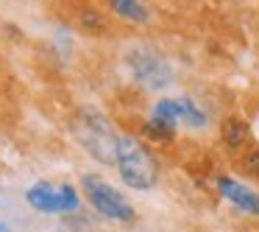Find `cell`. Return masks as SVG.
Returning <instances> with one entry per match:
<instances>
[{
    "label": "cell",
    "mask_w": 259,
    "mask_h": 232,
    "mask_svg": "<svg viewBox=\"0 0 259 232\" xmlns=\"http://www.w3.org/2000/svg\"><path fill=\"white\" fill-rule=\"evenodd\" d=\"M117 165L123 174L125 185L137 187V190H148L156 182V162L153 157L131 137H120L117 140Z\"/></svg>",
    "instance_id": "cell-1"
},
{
    "label": "cell",
    "mask_w": 259,
    "mask_h": 232,
    "mask_svg": "<svg viewBox=\"0 0 259 232\" xmlns=\"http://www.w3.org/2000/svg\"><path fill=\"white\" fill-rule=\"evenodd\" d=\"M75 131H78L81 143H84L95 157L106 159V162L117 159V140H120V137L109 129V123L101 118V115L84 112V115H81V120L75 123Z\"/></svg>",
    "instance_id": "cell-2"
},
{
    "label": "cell",
    "mask_w": 259,
    "mask_h": 232,
    "mask_svg": "<svg viewBox=\"0 0 259 232\" xmlns=\"http://www.w3.org/2000/svg\"><path fill=\"white\" fill-rule=\"evenodd\" d=\"M84 187H87V196H90V202L95 204V210H101L106 218H114V221H128V218H134V210H131V204L125 202V198L120 196L117 190H112L106 182H101L98 176H87V179H84Z\"/></svg>",
    "instance_id": "cell-3"
},
{
    "label": "cell",
    "mask_w": 259,
    "mask_h": 232,
    "mask_svg": "<svg viewBox=\"0 0 259 232\" xmlns=\"http://www.w3.org/2000/svg\"><path fill=\"white\" fill-rule=\"evenodd\" d=\"M28 202L36 210H45V213H64V210H75L78 207V196L70 185L64 187H53V185H34L28 190Z\"/></svg>",
    "instance_id": "cell-4"
},
{
    "label": "cell",
    "mask_w": 259,
    "mask_h": 232,
    "mask_svg": "<svg viewBox=\"0 0 259 232\" xmlns=\"http://www.w3.org/2000/svg\"><path fill=\"white\" fill-rule=\"evenodd\" d=\"M128 64L134 68L137 79L145 81L151 87H162L170 81V68L156 56V53H148V51H134L128 56Z\"/></svg>",
    "instance_id": "cell-5"
},
{
    "label": "cell",
    "mask_w": 259,
    "mask_h": 232,
    "mask_svg": "<svg viewBox=\"0 0 259 232\" xmlns=\"http://www.w3.org/2000/svg\"><path fill=\"white\" fill-rule=\"evenodd\" d=\"M153 118H162V120H179V118H184V120H190L192 126H201L203 123V112L201 109H195L190 101H162V104H156V112H153Z\"/></svg>",
    "instance_id": "cell-6"
},
{
    "label": "cell",
    "mask_w": 259,
    "mask_h": 232,
    "mask_svg": "<svg viewBox=\"0 0 259 232\" xmlns=\"http://www.w3.org/2000/svg\"><path fill=\"white\" fill-rule=\"evenodd\" d=\"M220 193H223L226 198H231L237 207L259 215V196H253L251 190H245L242 185H237L234 179H220Z\"/></svg>",
    "instance_id": "cell-7"
},
{
    "label": "cell",
    "mask_w": 259,
    "mask_h": 232,
    "mask_svg": "<svg viewBox=\"0 0 259 232\" xmlns=\"http://www.w3.org/2000/svg\"><path fill=\"white\" fill-rule=\"evenodd\" d=\"M223 137H226V143H229V146H240V143L248 137L245 120H240V118L226 120V123H223Z\"/></svg>",
    "instance_id": "cell-8"
},
{
    "label": "cell",
    "mask_w": 259,
    "mask_h": 232,
    "mask_svg": "<svg viewBox=\"0 0 259 232\" xmlns=\"http://www.w3.org/2000/svg\"><path fill=\"white\" fill-rule=\"evenodd\" d=\"M112 6L117 14H123V17H128V20H145V9H142L137 0H112Z\"/></svg>",
    "instance_id": "cell-9"
},
{
    "label": "cell",
    "mask_w": 259,
    "mask_h": 232,
    "mask_svg": "<svg viewBox=\"0 0 259 232\" xmlns=\"http://www.w3.org/2000/svg\"><path fill=\"white\" fill-rule=\"evenodd\" d=\"M148 135H156V137H173V123L162 118H153L148 123Z\"/></svg>",
    "instance_id": "cell-10"
},
{
    "label": "cell",
    "mask_w": 259,
    "mask_h": 232,
    "mask_svg": "<svg viewBox=\"0 0 259 232\" xmlns=\"http://www.w3.org/2000/svg\"><path fill=\"white\" fill-rule=\"evenodd\" d=\"M245 168L251 171L253 176H259V148H253V151L245 157Z\"/></svg>",
    "instance_id": "cell-11"
},
{
    "label": "cell",
    "mask_w": 259,
    "mask_h": 232,
    "mask_svg": "<svg viewBox=\"0 0 259 232\" xmlns=\"http://www.w3.org/2000/svg\"><path fill=\"white\" fill-rule=\"evenodd\" d=\"M0 232H3V224H0Z\"/></svg>",
    "instance_id": "cell-12"
}]
</instances>
